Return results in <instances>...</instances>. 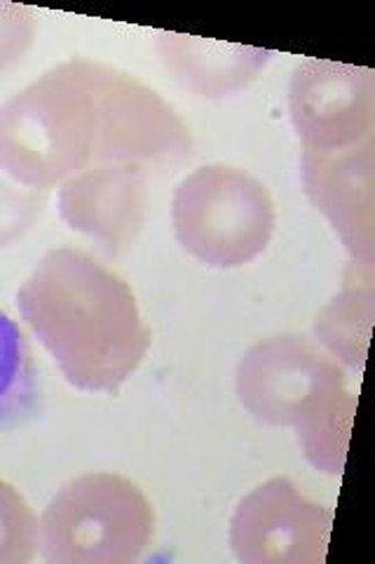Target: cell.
Masks as SVG:
<instances>
[{
    "label": "cell",
    "instance_id": "obj_8",
    "mask_svg": "<svg viewBox=\"0 0 375 564\" xmlns=\"http://www.w3.org/2000/svg\"><path fill=\"white\" fill-rule=\"evenodd\" d=\"M300 180L352 261L375 263V141L335 153L302 151Z\"/></svg>",
    "mask_w": 375,
    "mask_h": 564
},
{
    "label": "cell",
    "instance_id": "obj_15",
    "mask_svg": "<svg viewBox=\"0 0 375 564\" xmlns=\"http://www.w3.org/2000/svg\"><path fill=\"white\" fill-rule=\"evenodd\" d=\"M35 543V522L12 487L0 482V562H24Z\"/></svg>",
    "mask_w": 375,
    "mask_h": 564
},
{
    "label": "cell",
    "instance_id": "obj_11",
    "mask_svg": "<svg viewBox=\"0 0 375 564\" xmlns=\"http://www.w3.org/2000/svg\"><path fill=\"white\" fill-rule=\"evenodd\" d=\"M144 184L130 170H99L68 184L62 209L68 224L106 242L132 238L144 217Z\"/></svg>",
    "mask_w": 375,
    "mask_h": 564
},
{
    "label": "cell",
    "instance_id": "obj_6",
    "mask_svg": "<svg viewBox=\"0 0 375 564\" xmlns=\"http://www.w3.org/2000/svg\"><path fill=\"white\" fill-rule=\"evenodd\" d=\"M333 510L310 501L289 478H271L238 503L230 549L244 564H321Z\"/></svg>",
    "mask_w": 375,
    "mask_h": 564
},
{
    "label": "cell",
    "instance_id": "obj_13",
    "mask_svg": "<svg viewBox=\"0 0 375 564\" xmlns=\"http://www.w3.org/2000/svg\"><path fill=\"white\" fill-rule=\"evenodd\" d=\"M356 395L348 388L331 393L294 429L308 464L327 475H341L348 458Z\"/></svg>",
    "mask_w": 375,
    "mask_h": 564
},
{
    "label": "cell",
    "instance_id": "obj_1",
    "mask_svg": "<svg viewBox=\"0 0 375 564\" xmlns=\"http://www.w3.org/2000/svg\"><path fill=\"white\" fill-rule=\"evenodd\" d=\"M20 306L82 391H115L151 344L130 288L74 250L49 252L38 263L20 292Z\"/></svg>",
    "mask_w": 375,
    "mask_h": 564
},
{
    "label": "cell",
    "instance_id": "obj_2",
    "mask_svg": "<svg viewBox=\"0 0 375 564\" xmlns=\"http://www.w3.org/2000/svg\"><path fill=\"white\" fill-rule=\"evenodd\" d=\"M99 74L62 66L0 111V165L29 184H52L78 170L92 151Z\"/></svg>",
    "mask_w": 375,
    "mask_h": 564
},
{
    "label": "cell",
    "instance_id": "obj_5",
    "mask_svg": "<svg viewBox=\"0 0 375 564\" xmlns=\"http://www.w3.org/2000/svg\"><path fill=\"white\" fill-rule=\"evenodd\" d=\"M341 388H348L345 367L300 334L261 339L240 358L235 372L242 408L275 429H296Z\"/></svg>",
    "mask_w": 375,
    "mask_h": 564
},
{
    "label": "cell",
    "instance_id": "obj_9",
    "mask_svg": "<svg viewBox=\"0 0 375 564\" xmlns=\"http://www.w3.org/2000/svg\"><path fill=\"white\" fill-rule=\"evenodd\" d=\"M99 111L103 116L101 155L115 161L178 165L192 155L186 122L155 93L124 78L99 74Z\"/></svg>",
    "mask_w": 375,
    "mask_h": 564
},
{
    "label": "cell",
    "instance_id": "obj_14",
    "mask_svg": "<svg viewBox=\"0 0 375 564\" xmlns=\"http://www.w3.org/2000/svg\"><path fill=\"white\" fill-rule=\"evenodd\" d=\"M41 400L38 369L24 332L0 311V429L26 421Z\"/></svg>",
    "mask_w": 375,
    "mask_h": 564
},
{
    "label": "cell",
    "instance_id": "obj_12",
    "mask_svg": "<svg viewBox=\"0 0 375 564\" xmlns=\"http://www.w3.org/2000/svg\"><path fill=\"white\" fill-rule=\"evenodd\" d=\"M375 321V275L371 267L350 261L343 288L319 311L315 321L317 344L352 372H364Z\"/></svg>",
    "mask_w": 375,
    "mask_h": 564
},
{
    "label": "cell",
    "instance_id": "obj_4",
    "mask_svg": "<svg viewBox=\"0 0 375 564\" xmlns=\"http://www.w3.org/2000/svg\"><path fill=\"white\" fill-rule=\"evenodd\" d=\"M153 536V508L132 482L87 475L66 487L43 518L47 560L128 562Z\"/></svg>",
    "mask_w": 375,
    "mask_h": 564
},
{
    "label": "cell",
    "instance_id": "obj_7",
    "mask_svg": "<svg viewBox=\"0 0 375 564\" xmlns=\"http://www.w3.org/2000/svg\"><path fill=\"white\" fill-rule=\"evenodd\" d=\"M289 118L302 151L335 153L373 141L375 74L364 66L306 59L289 80Z\"/></svg>",
    "mask_w": 375,
    "mask_h": 564
},
{
    "label": "cell",
    "instance_id": "obj_3",
    "mask_svg": "<svg viewBox=\"0 0 375 564\" xmlns=\"http://www.w3.org/2000/svg\"><path fill=\"white\" fill-rule=\"evenodd\" d=\"M174 231L184 250L209 269L230 271L258 259L273 242L277 209L254 174L205 165L174 193Z\"/></svg>",
    "mask_w": 375,
    "mask_h": 564
},
{
    "label": "cell",
    "instance_id": "obj_16",
    "mask_svg": "<svg viewBox=\"0 0 375 564\" xmlns=\"http://www.w3.org/2000/svg\"><path fill=\"white\" fill-rule=\"evenodd\" d=\"M29 12L14 6H0V68L16 59L31 43Z\"/></svg>",
    "mask_w": 375,
    "mask_h": 564
},
{
    "label": "cell",
    "instance_id": "obj_10",
    "mask_svg": "<svg viewBox=\"0 0 375 564\" xmlns=\"http://www.w3.org/2000/svg\"><path fill=\"white\" fill-rule=\"evenodd\" d=\"M159 55L172 76L202 99H225L246 90L273 59L271 50L181 33H159Z\"/></svg>",
    "mask_w": 375,
    "mask_h": 564
}]
</instances>
